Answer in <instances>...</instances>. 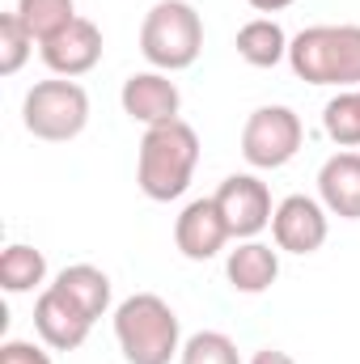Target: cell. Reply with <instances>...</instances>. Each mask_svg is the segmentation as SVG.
<instances>
[{"label":"cell","mask_w":360,"mask_h":364,"mask_svg":"<svg viewBox=\"0 0 360 364\" xmlns=\"http://www.w3.org/2000/svg\"><path fill=\"white\" fill-rule=\"evenodd\" d=\"M199 166V136L191 123H162V127H144L140 153H136V182L153 203H170L195 178Z\"/></svg>","instance_id":"1"},{"label":"cell","mask_w":360,"mask_h":364,"mask_svg":"<svg viewBox=\"0 0 360 364\" xmlns=\"http://www.w3.org/2000/svg\"><path fill=\"white\" fill-rule=\"evenodd\" d=\"M115 343L127 364H170L182 352V326L170 301L157 292H132L115 305Z\"/></svg>","instance_id":"2"},{"label":"cell","mask_w":360,"mask_h":364,"mask_svg":"<svg viewBox=\"0 0 360 364\" xmlns=\"http://www.w3.org/2000/svg\"><path fill=\"white\" fill-rule=\"evenodd\" d=\"M288 68L305 85L360 90V26H309L288 43Z\"/></svg>","instance_id":"3"},{"label":"cell","mask_w":360,"mask_h":364,"mask_svg":"<svg viewBox=\"0 0 360 364\" xmlns=\"http://www.w3.org/2000/svg\"><path fill=\"white\" fill-rule=\"evenodd\" d=\"M203 51V17L191 0H157L140 21V55L157 73H182Z\"/></svg>","instance_id":"4"},{"label":"cell","mask_w":360,"mask_h":364,"mask_svg":"<svg viewBox=\"0 0 360 364\" xmlns=\"http://www.w3.org/2000/svg\"><path fill=\"white\" fill-rule=\"evenodd\" d=\"M21 123L34 140L47 144H68L85 132L90 123V93L68 77H51L30 85L21 97Z\"/></svg>","instance_id":"5"},{"label":"cell","mask_w":360,"mask_h":364,"mask_svg":"<svg viewBox=\"0 0 360 364\" xmlns=\"http://www.w3.org/2000/svg\"><path fill=\"white\" fill-rule=\"evenodd\" d=\"M305 127L292 106H259L242 127V157L250 170H280L301 153Z\"/></svg>","instance_id":"6"},{"label":"cell","mask_w":360,"mask_h":364,"mask_svg":"<svg viewBox=\"0 0 360 364\" xmlns=\"http://www.w3.org/2000/svg\"><path fill=\"white\" fill-rule=\"evenodd\" d=\"M212 199H216V208H221V216H225V225H229V233L238 242L259 237L271 225V216H275L271 191L259 174H229V178L216 186Z\"/></svg>","instance_id":"7"},{"label":"cell","mask_w":360,"mask_h":364,"mask_svg":"<svg viewBox=\"0 0 360 364\" xmlns=\"http://www.w3.org/2000/svg\"><path fill=\"white\" fill-rule=\"evenodd\" d=\"M327 216L331 212L314 195H288V199H280L275 216H271L275 250H284V255H318L327 246V233H331Z\"/></svg>","instance_id":"8"},{"label":"cell","mask_w":360,"mask_h":364,"mask_svg":"<svg viewBox=\"0 0 360 364\" xmlns=\"http://www.w3.org/2000/svg\"><path fill=\"white\" fill-rule=\"evenodd\" d=\"M34 331L51 352H77L93 331V318L55 284H47L34 301Z\"/></svg>","instance_id":"9"},{"label":"cell","mask_w":360,"mask_h":364,"mask_svg":"<svg viewBox=\"0 0 360 364\" xmlns=\"http://www.w3.org/2000/svg\"><path fill=\"white\" fill-rule=\"evenodd\" d=\"M38 55H43V64L55 77L77 81V77H85V73H93L102 64V30L93 26L90 17H77L60 34H51L47 43H38Z\"/></svg>","instance_id":"10"},{"label":"cell","mask_w":360,"mask_h":364,"mask_svg":"<svg viewBox=\"0 0 360 364\" xmlns=\"http://www.w3.org/2000/svg\"><path fill=\"white\" fill-rule=\"evenodd\" d=\"M119 102H123V114L132 123H144V127H162V123H174L182 110V93L179 85L170 81V73H132L119 90Z\"/></svg>","instance_id":"11"},{"label":"cell","mask_w":360,"mask_h":364,"mask_svg":"<svg viewBox=\"0 0 360 364\" xmlns=\"http://www.w3.org/2000/svg\"><path fill=\"white\" fill-rule=\"evenodd\" d=\"M229 237L233 233H229V225H225V216H221V208H216L212 195L191 199L179 212V220H174V246L182 250V259H191V263L216 259Z\"/></svg>","instance_id":"12"},{"label":"cell","mask_w":360,"mask_h":364,"mask_svg":"<svg viewBox=\"0 0 360 364\" xmlns=\"http://www.w3.org/2000/svg\"><path fill=\"white\" fill-rule=\"evenodd\" d=\"M318 199L331 216L360 220V153H335L318 170Z\"/></svg>","instance_id":"13"},{"label":"cell","mask_w":360,"mask_h":364,"mask_svg":"<svg viewBox=\"0 0 360 364\" xmlns=\"http://www.w3.org/2000/svg\"><path fill=\"white\" fill-rule=\"evenodd\" d=\"M225 275H229L233 292L259 296V292H268L271 284L280 279V250H271L268 242H259V237L238 242L229 250V259H225Z\"/></svg>","instance_id":"14"},{"label":"cell","mask_w":360,"mask_h":364,"mask_svg":"<svg viewBox=\"0 0 360 364\" xmlns=\"http://www.w3.org/2000/svg\"><path fill=\"white\" fill-rule=\"evenodd\" d=\"M288 34H284V26L275 21V17H255V21H246L242 30H238V38H233V47H238V55L250 64V68H275L280 60H288Z\"/></svg>","instance_id":"15"},{"label":"cell","mask_w":360,"mask_h":364,"mask_svg":"<svg viewBox=\"0 0 360 364\" xmlns=\"http://www.w3.org/2000/svg\"><path fill=\"white\" fill-rule=\"evenodd\" d=\"M55 288L68 292L93 322L110 309V275L102 272V267H93V263H73V267H64V272L55 275Z\"/></svg>","instance_id":"16"},{"label":"cell","mask_w":360,"mask_h":364,"mask_svg":"<svg viewBox=\"0 0 360 364\" xmlns=\"http://www.w3.org/2000/svg\"><path fill=\"white\" fill-rule=\"evenodd\" d=\"M43 279H47V259H43V250H34V246H26V242H13V246L0 255V288H4V292L21 296V292L43 288Z\"/></svg>","instance_id":"17"},{"label":"cell","mask_w":360,"mask_h":364,"mask_svg":"<svg viewBox=\"0 0 360 364\" xmlns=\"http://www.w3.org/2000/svg\"><path fill=\"white\" fill-rule=\"evenodd\" d=\"M13 13L21 17V26L30 30L34 43H47L68 21H77V0H17Z\"/></svg>","instance_id":"18"},{"label":"cell","mask_w":360,"mask_h":364,"mask_svg":"<svg viewBox=\"0 0 360 364\" xmlns=\"http://www.w3.org/2000/svg\"><path fill=\"white\" fill-rule=\"evenodd\" d=\"M322 127L339 149H360V93L339 90L322 106Z\"/></svg>","instance_id":"19"},{"label":"cell","mask_w":360,"mask_h":364,"mask_svg":"<svg viewBox=\"0 0 360 364\" xmlns=\"http://www.w3.org/2000/svg\"><path fill=\"white\" fill-rule=\"evenodd\" d=\"M179 364H242V352L225 331H195L182 339Z\"/></svg>","instance_id":"20"},{"label":"cell","mask_w":360,"mask_h":364,"mask_svg":"<svg viewBox=\"0 0 360 364\" xmlns=\"http://www.w3.org/2000/svg\"><path fill=\"white\" fill-rule=\"evenodd\" d=\"M30 51H34V38L21 26V17L17 13H4L0 17V77H17L26 68Z\"/></svg>","instance_id":"21"},{"label":"cell","mask_w":360,"mask_h":364,"mask_svg":"<svg viewBox=\"0 0 360 364\" xmlns=\"http://www.w3.org/2000/svg\"><path fill=\"white\" fill-rule=\"evenodd\" d=\"M0 364H51V352L30 343V339H4L0 343Z\"/></svg>","instance_id":"22"},{"label":"cell","mask_w":360,"mask_h":364,"mask_svg":"<svg viewBox=\"0 0 360 364\" xmlns=\"http://www.w3.org/2000/svg\"><path fill=\"white\" fill-rule=\"evenodd\" d=\"M250 364H297L288 352H280V348H263V352H255Z\"/></svg>","instance_id":"23"},{"label":"cell","mask_w":360,"mask_h":364,"mask_svg":"<svg viewBox=\"0 0 360 364\" xmlns=\"http://www.w3.org/2000/svg\"><path fill=\"white\" fill-rule=\"evenodd\" d=\"M250 9H259V13H280V9H288L292 0H246Z\"/></svg>","instance_id":"24"},{"label":"cell","mask_w":360,"mask_h":364,"mask_svg":"<svg viewBox=\"0 0 360 364\" xmlns=\"http://www.w3.org/2000/svg\"><path fill=\"white\" fill-rule=\"evenodd\" d=\"M356 93H360V90H356Z\"/></svg>","instance_id":"25"}]
</instances>
